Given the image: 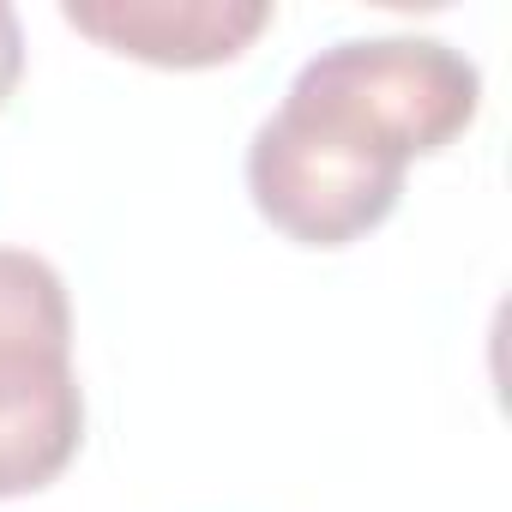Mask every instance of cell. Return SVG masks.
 Instances as JSON below:
<instances>
[{
	"label": "cell",
	"instance_id": "obj_2",
	"mask_svg": "<svg viewBox=\"0 0 512 512\" xmlns=\"http://www.w3.org/2000/svg\"><path fill=\"white\" fill-rule=\"evenodd\" d=\"M85 446L67 278L31 247H0V500L43 494Z\"/></svg>",
	"mask_w": 512,
	"mask_h": 512
},
{
	"label": "cell",
	"instance_id": "obj_5",
	"mask_svg": "<svg viewBox=\"0 0 512 512\" xmlns=\"http://www.w3.org/2000/svg\"><path fill=\"white\" fill-rule=\"evenodd\" d=\"M19 85H25V31H19V13L0 0V109L13 103Z\"/></svg>",
	"mask_w": 512,
	"mask_h": 512
},
{
	"label": "cell",
	"instance_id": "obj_1",
	"mask_svg": "<svg viewBox=\"0 0 512 512\" xmlns=\"http://www.w3.org/2000/svg\"><path fill=\"white\" fill-rule=\"evenodd\" d=\"M278 109L392 169H410L470 133L482 73L440 37H350L320 49Z\"/></svg>",
	"mask_w": 512,
	"mask_h": 512
},
{
	"label": "cell",
	"instance_id": "obj_4",
	"mask_svg": "<svg viewBox=\"0 0 512 512\" xmlns=\"http://www.w3.org/2000/svg\"><path fill=\"white\" fill-rule=\"evenodd\" d=\"M61 19L121 61L157 73H205L241 61L278 25V7L272 0H67Z\"/></svg>",
	"mask_w": 512,
	"mask_h": 512
},
{
	"label": "cell",
	"instance_id": "obj_3",
	"mask_svg": "<svg viewBox=\"0 0 512 512\" xmlns=\"http://www.w3.org/2000/svg\"><path fill=\"white\" fill-rule=\"evenodd\" d=\"M410 169H392L308 121H296L290 109H272L253 127L247 145V193L284 241L296 247H350L368 229H380L398 211Z\"/></svg>",
	"mask_w": 512,
	"mask_h": 512
}]
</instances>
